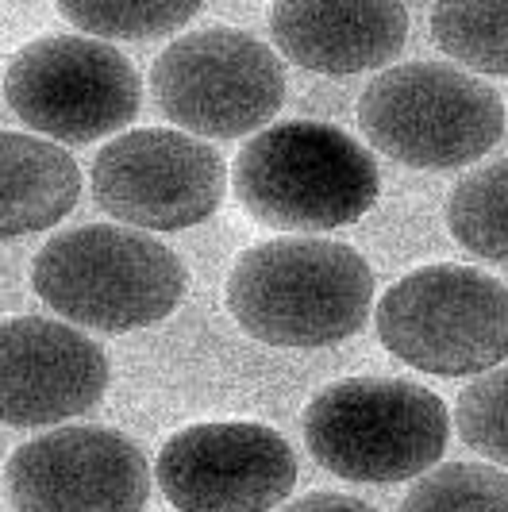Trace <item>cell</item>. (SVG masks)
I'll return each mask as SVG.
<instances>
[{"mask_svg": "<svg viewBox=\"0 0 508 512\" xmlns=\"http://www.w3.org/2000/svg\"><path fill=\"white\" fill-rule=\"evenodd\" d=\"M4 489L16 512H143L151 462L112 428H54L12 451Z\"/></svg>", "mask_w": 508, "mask_h": 512, "instance_id": "cell-11", "label": "cell"}, {"mask_svg": "<svg viewBox=\"0 0 508 512\" xmlns=\"http://www.w3.org/2000/svg\"><path fill=\"white\" fill-rule=\"evenodd\" d=\"M455 424L470 451L508 466V366H497L462 389Z\"/></svg>", "mask_w": 508, "mask_h": 512, "instance_id": "cell-19", "label": "cell"}, {"mask_svg": "<svg viewBox=\"0 0 508 512\" xmlns=\"http://www.w3.org/2000/svg\"><path fill=\"white\" fill-rule=\"evenodd\" d=\"M358 128L412 170H458L501 143L505 101L451 62H401L362 89Z\"/></svg>", "mask_w": 508, "mask_h": 512, "instance_id": "cell-5", "label": "cell"}, {"mask_svg": "<svg viewBox=\"0 0 508 512\" xmlns=\"http://www.w3.org/2000/svg\"><path fill=\"white\" fill-rule=\"evenodd\" d=\"M89 39H154L185 27L201 4H120V0H85L58 8Z\"/></svg>", "mask_w": 508, "mask_h": 512, "instance_id": "cell-18", "label": "cell"}, {"mask_svg": "<svg viewBox=\"0 0 508 512\" xmlns=\"http://www.w3.org/2000/svg\"><path fill=\"white\" fill-rule=\"evenodd\" d=\"M374 324L405 366L439 378L489 374L508 359V285L458 262L420 266L385 289Z\"/></svg>", "mask_w": 508, "mask_h": 512, "instance_id": "cell-6", "label": "cell"}, {"mask_svg": "<svg viewBox=\"0 0 508 512\" xmlns=\"http://www.w3.org/2000/svg\"><path fill=\"white\" fill-rule=\"evenodd\" d=\"M231 185L258 224L305 235L358 224L381 193L374 154L324 120L258 131L235 158Z\"/></svg>", "mask_w": 508, "mask_h": 512, "instance_id": "cell-2", "label": "cell"}, {"mask_svg": "<svg viewBox=\"0 0 508 512\" xmlns=\"http://www.w3.org/2000/svg\"><path fill=\"white\" fill-rule=\"evenodd\" d=\"M447 228L470 255L508 266V158H493L455 181Z\"/></svg>", "mask_w": 508, "mask_h": 512, "instance_id": "cell-15", "label": "cell"}, {"mask_svg": "<svg viewBox=\"0 0 508 512\" xmlns=\"http://www.w3.org/2000/svg\"><path fill=\"white\" fill-rule=\"evenodd\" d=\"M181 258L120 224H89L54 235L31 262V289L62 320L93 332H135L166 320L185 297Z\"/></svg>", "mask_w": 508, "mask_h": 512, "instance_id": "cell-3", "label": "cell"}, {"mask_svg": "<svg viewBox=\"0 0 508 512\" xmlns=\"http://www.w3.org/2000/svg\"><path fill=\"white\" fill-rule=\"evenodd\" d=\"M224 193L228 166L220 151L185 131H124L93 158V201L124 228H197L220 212Z\"/></svg>", "mask_w": 508, "mask_h": 512, "instance_id": "cell-9", "label": "cell"}, {"mask_svg": "<svg viewBox=\"0 0 508 512\" xmlns=\"http://www.w3.org/2000/svg\"><path fill=\"white\" fill-rule=\"evenodd\" d=\"M224 301L258 343L331 347L370 320L374 270L347 243L281 235L235 258Z\"/></svg>", "mask_w": 508, "mask_h": 512, "instance_id": "cell-1", "label": "cell"}, {"mask_svg": "<svg viewBox=\"0 0 508 512\" xmlns=\"http://www.w3.org/2000/svg\"><path fill=\"white\" fill-rule=\"evenodd\" d=\"M139 74L116 47L89 35H43L12 54L4 101L47 143H93L139 112Z\"/></svg>", "mask_w": 508, "mask_h": 512, "instance_id": "cell-8", "label": "cell"}, {"mask_svg": "<svg viewBox=\"0 0 508 512\" xmlns=\"http://www.w3.org/2000/svg\"><path fill=\"white\" fill-rule=\"evenodd\" d=\"M154 482L178 512H270L297 486V459L266 424L208 420L162 443Z\"/></svg>", "mask_w": 508, "mask_h": 512, "instance_id": "cell-10", "label": "cell"}, {"mask_svg": "<svg viewBox=\"0 0 508 512\" xmlns=\"http://www.w3.org/2000/svg\"><path fill=\"white\" fill-rule=\"evenodd\" d=\"M81 197V170L58 143L0 131V239L35 235L70 216Z\"/></svg>", "mask_w": 508, "mask_h": 512, "instance_id": "cell-14", "label": "cell"}, {"mask_svg": "<svg viewBox=\"0 0 508 512\" xmlns=\"http://www.w3.org/2000/svg\"><path fill=\"white\" fill-rule=\"evenodd\" d=\"M281 512H378L374 505L358 501V497H347V493H308L301 501L285 505Z\"/></svg>", "mask_w": 508, "mask_h": 512, "instance_id": "cell-20", "label": "cell"}, {"mask_svg": "<svg viewBox=\"0 0 508 512\" xmlns=\"http://www.w3.org/2000/svg\"><path fill=\"white\" fill-rule=\"evenodd\" d=\"M270 35L289 62L312 74H362L405 51L408 12L401 4H278Z\"/></svg>", "mask_w": 508, "mask_h": 512, "instance_id": "cell-13", "label": "cell"}, {"mask_svg": "<svg viewBox=\"0 0 508 512\" xmlns=\"http://www.w3.org/2000/svg\"><path fill=\"white\" fill-rule=\"evenodd\" d=\"M151 85L162 116L204 139L266 131L285 104L281 58L235 27H204L174 39L154 58Z\"/></svg>", "mask_w": 508, "mask_h": 512, "instance_id": "cell-7", "label": "cell"}, {"mask_svg": "<svg viewBox=\"0 0 508 512\" xmlns=\"http://www.w3.org/2000/svg\"><path fill=\"white\" fill-rule=\"evenodd\" d=\"M108 355L77 328L47 316L0 320V420L47 428L101 405Z\"/></svg>", "mask_w": 508, "mask_h": 512, "instance_id": "cell-12", "label": "cell"}, {"mask_svg": "<svg viewBox=\"0 0 508 512\" xmlns=\"http://www.w3.org/2000/svg\"><path fill=\"white\" fill-rule=\"evenodd\" d=\"M401 512H508V474L485 462H447L416 478Z\"/></svg>", "mask_w": 508, "mask_h": 512, "instance_id": "cell-17", "label": "cell"}, {"mask_svg": "<svg viewBox=\"0 0 508 512\" xmlns=\"http://www.w3.org/2000/svg\"><path fill=\"white\" fill-rule=\"evenodd\" d=\"M432 39L458 70L508 77V4H435Z\"/></svg>", "mask_w": 508, "mask_h": 512, "instance_id": "cell-16", "label": "cell"}, {"mask_svg": "<svg viewBox=\"0 0 508 512\" xmlns=\"http://www.w3.org/2000/svg\"><path fill=\"white\" fill-rule=\"evenodd\" d=\"M451 439L447 405L405 378H343L305 409L312 459L343 482H408L443 459Z\"/></svg>", "mask_w": 508, "mask_h": 512, "instance_id": "cell-4", "label": "cell"}]
</instances>
